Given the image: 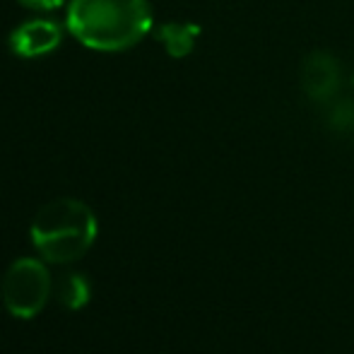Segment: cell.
Returning <instances> with one entry per match:
<instances>
[{
  "label": "cell",
  "mask_w": 354,
  "mask_h": 354,
  "mask_svg": "<svg viewBox=\"0 0 354 354\" xmlns=\"http://www.w3.org/2000/svg\"><path fill=\"white\" fill-rule=\"evenodd\" d=\"M301 89L311 102L328 104L337 97V89L342 82L340 63L333 53L328 51H313L304 58L301 63Z\"/></svg>",
  "instance_id": "obj_4"
},
{
  "label": "cell",
  "mask_w": 354,
  "mask_h": 354,
  "mask_svg": "<svg viewBox=\"0 0 354 354\" xmlns=\"http://www.w3.org/2000/svg\"><path fill=\"white\" fill-rule=\"evenodd\" d=\"M157 41L164 46V51L171 58H186L193 53L196 41L201 37V27L193 22H164L154 32Z\"/></svg>",
  "instance_id": "obj_6"
},
{
  "label": "cell",
  "mask_w": 354,
  "mask_h": 354,
  "mask_svg": "<svg viewBox=\"0 0 354 354\" xmlns=\"http://www.w3.org/2000/svg\"><path fill=\"white\" fill-rule=\"evenodd\" d=\"M63 41V29L51 19H29L10 34V48L22 58H39L56 51Z\"/></svg>",
  "instance_id": "obj_5"
},
{
  "label": "cell",
  "mask_w": 354,
  "mask_h": 354,
  "mask_svg": "<svg viewBox=\"0 0 354 354\" xmlns=\"http://www.w3.org/2000/svg\"><path fill=\"white\" fill-rule=\"evenodd\" d=\"M3 304L10 316L34 318L51 297V272L39 258H17L3 275Z\"/></svg>",
  "instance_id": "obj_3"
},
{
  "label": "cell",
  "mask_w": 354,
  "mask_h": 354,
  "mask_svg": "<svg viewBox=\"0 0 354 354\" xmlns=\"http://www.w3.org/2000/svg\"><path fill=\"white\" fill-rule=\"evenodd\" d=\"M352 84H354V77H352Z\"/></svg>",
  "instance_id": "obj_10"
},
{
  "label": "cell",
  "mask_w": 354,
  "mask_h": 354,
  "mask_svg": "<svg viewBox=\"0 0 354 354\" xmlns=\"http://www.w3.org/2000/svg\"><path fill=\"white\" fill-rule=\"evenodd\" d=\"M152 27L145 0H73L68 29L82 46L94 51H126L142 41Z\"/></svg>",
  "instance_id": "obj_1"
},
{
  "label": "cell",
  "mask_w": 354,
  "mask_h": 354,
  "mask_svg": "<svg viewBox=\"0 0 354 354\" xmlns=\"http://www.w3.org/2000/svg\"><path fill=\"white\" fill-rule=\"evenodd\" d=\"M326 123L337 136H354V102L352 99H333L328 102Z\"/></svg>",
  "instance_id": "obj_8"
},
{
  "label": "cell",
  "mask_w": 354,
  "mask_h": 354,
  "mask_svg": "<svg viewBox=\"0 0 354 354\" xmlns=\"http://www.w3.org/2000/svg\"><path fill=\"white\" fill-rule=\"evenodd\" d=\"M97 214L77 198H56L32 219L29 236L46 263H75L92 248L97 239Z\"/></svg>",
  "instance_id": "obj_2"
},
{
  "label": "cell",
  "mask_w": 354,
  "mask_h": 354,
  "mask_svg": "<svg viewBox=\"0 0 354 354\" xmlns=\"http://www.w3.org/2000/svg\"><path fill=\"white\" fill-rule=\"evenodd\" d=\"M19 3L34 10H56V8H61L66 0H19Z\"/></svg>",
  "instance_id": "obj_9"
},
{
  "label": "cell",
  "mask_w": 354,
  "mask_h": 354,
  "mask_svg": "<svg viewBox=\"0 0 354 354\" xmlns=\"http://www.w3.org/2000/svg\"><path fill=\"white\" fill-rule=\"evenodd\" d=\"M56 297L63 308H68V311H80V308H84L89 304L92 289H89V282L82 272H66V275L58 277Z\"/></svg>",
  "instance_id": "obj_7"
}]
</instances>
